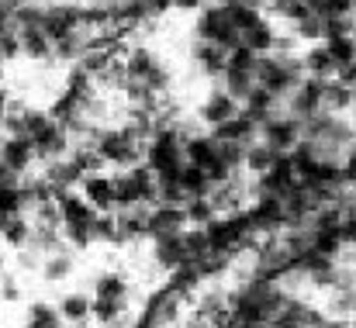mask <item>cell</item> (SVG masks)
Listing matches in <instances>:
<instances>
[{"mask_svg": "<svg viewBox=\"0 0 356 328\" xmlns=\"http://www.w3.org/2000/svg\"><path fill=\"white\" fill-rule=\"evenodd\" d=\"M301 69H305L312 80H329V76H336V63H332V56H329L325 42H318V45H312V49L305 52Z\"/></svg>", "mask_w": 356, "mask_h": 328, "instance_id": "cell-7", "label": "cell"}, {"mask_svg": "<svg viewBox=\"0 0 356 328\" xmlns=\"http://www.w3.org/2000/svg\"><path fill=\"white\" fill-rule=\"evenodd\" d=\"M156 197V177L149 166H131L124 177L115 180V201L124 208H138Z\"/></svg>", "mask_w": 356, "mask_h": 328, "instance_id": "cell-1", "label": "cell"}, {"mask_svg": "<svg viewBox=\"0 0 356 328\" xmlns=\"http://www.w3.org/2000/svg\"><path fill=\"white\" fill-rule=\"evenodd\" d=\"M256 135H259V124L252 121V117H245L242 110H238L232 121H225V124H218L215 131H211V138L215 142H236V145H256Z\"/></svg>", "mask_w": 356, "mask_h": 328, "instance_id": "cell-5", "label": "cell"}, {"mask_svg": "<svg viewBox=\"0 0 356 328\" xmlns=\"http://www.w3.org/2000/svg\"><path fill=\"white\" fill-rule=\"evenodd\" d=\"M197 35H201V42H211V45H222V49H236L238 45V31L232 28L229 10H225L222 3L201 10V17H197Z\"/></svg>", "mask_w": 356, "mask_h": 328, "instance_id": "cell-2", "label": "cell"}, {"mask_svg": "<svg viewBox=\"0 0 356 328\" xmlns=\"http://www.w3.org/2000/svg\"><path fill=\"white\" fill-rule=\"evenodd\" d=\"M59 315L66 325H83L90 318V297L87 294H66L59 301Z\"/></svg>", "mask_w": 356, "mask_h": 328, "instance_id": "cell-11", "label": "cell"}, {"mask_svg": "<svg viewBox=\"0 0 356 328\" xmlns=\"http://www.w3.org/2000/svg\"><path fill=\"white\" fill-rule=\"evenodd\" d=\"M135 135H138V131H131V128H124V131H104V135L97 138V156H101V159H111V163L131 166V163L138 159Z\"/></svg>", "mask_w": 356, "mask_h": 328, "instance_id": "cell-4", "label": "cell"}, {"mask_svg": "<svg viewBox=\"0 0 356 328\" xmlns=\"http://www.w3.org/2000/svg\"><path fill=\"white\" fill-rule=\"evenodd\" d=\"M273 28L266 24V21H259V24H252L249 31H242L238 35V45H245L252 56H270V49H273Z\"/></svg>", "mask_w": 356, "mask_h": 328, "instance_id": "cell-9", "label": "cell"}, {"mask_svg": "<svg viewBox=\"0 0 356 328\" xmlns=\"http://www.w3.org/2000/svg\"><path fill=\"white\" fill-rule=\"evenodd\" d=\"M238 110H242V104L238 101H232L225 90H218V94H211L208 101H204V108H201V114H204V121H211L215 128L218 124H225V121H232Z\"/></svg>", "mask_w": 356, "mask_h": 328, "instance_id": "cell-8", "label": "cell"}, {"mask_svg": "<svg viewBox=\"0 0 356 328\" xmlns=\"http://www.w3.org/2000/svg\"><path fill=\"white\" fill-rule=\"evenodd\" d=\"M35 149L28 145V138H10L7 145H3V166L7 170H21V166H28V156H31Z\"/></svg>", "mask_w": 356, "mask_h": 328, "instance_id": "cell-14", "label": "cell"}, {"mask_svg": "<svg viewBox=\"0 0 356 328\" xmlns=\"http://www.w3.org/2000/svg\"><path fill=\"white\" fill-rule=\"evenodd\" d=\"M325 49L332 56L336 66L356 63V35H339V38H325Z\"/></svg>", "mask_w": 356, "mask_h": 328, "instance_id": "cell-12", "label": "cell"}, {"mask_svg": "<svg viewBox=\"0 0 356 328\" xmlns=\"http://www.w3.org/2000/svg\"><path fill=\"white\" fill-rule=\"evenodd\" d=\"M63 315H59V308H52V304H35L31 311H28V328H63Z\"/></svg>", "mask_w": 356, "mask_h": 328, "instance_id": "cell-15", "label": "cell"}, {"mask_svg": "<svg viewBox=\"0 0 356 328\" xmlns=\"http://www.w3.org/2000/svg\"><path fill=\"white\" fill-rule=\"evenodd\" d=\"M94 297H108V301H124V280L118 273H104L97 280V294Z\"/></svg>", "mask_w": 356, "mask_h": 328, "instance_id": "cell-16", "label": "cell"}, {"mask_svg": "<svg viewBox=\"0 0 356 328\" xmlns=\"http://www.w3.org/2000/svg\"><path fill=\"white\" fill-rule=\"evenodd\" d=\"M263 131V145H270L277 156H291L301 142V121L298 117H270L266 124H259Z\"/></svg>", "mask_w": 356, "mask_h": 328, "instance_id": "cell-3", "label": "cell"}, {"mask_svg": "<svg viewBox=\"0 0 356 328\" xmlns=\"http://www.w3.org/2000/svg\"><path fill=\"white\" fill-rule=\"evenodd\" d=\"M194 56H197V63L204 66V73H211V76L225 73V66H229V49L211 45V42H197V45H194Z\"/></svg>", "mask_w": 356, "mask_h": 328, "instance_id": "cell-10", "label": "cell"}, {"mask_svg": "<svg viewBox=\"0 0 356 328\" xmlns=\"http://www.w3.org/2000/svg\"><path fill=\"white\" fill-rule=\"evenodd\" d=\"M66 273H70V256L52 252V256L45 259V277H49V280H63Z\"/></svg>", "mask_w": 356, "mask_h": 328, "instance_id": "cell-18", "label": "cell"}, {"mask_svg": "<svg viewBox=\"0 0 356 328\" xmlns=\"http://www.w3.org/2000/svg\"><path fill=\"white\" fill-rule=\"evenodd\" d=\"M0 231H3V238H7L10 245H24V242H28V235H31V231H28V224L17 218V215H10V218L3 221V228H0Z\"/></svg>", "mask_w": 356, "mask_h": 328, "instance_id": "cell-17", "label": "cell"}, {"mask_svg": "<svg viewBox=\"0 0 356 328\" xmlns=\"http://www.w3.org/2000/svg\"><path fill=\"white\" fill-rule=\"evenodd\" d=\"M273 163H277V152H273L270 145L256 142V145H249V149H245V166H249L252 173H259V177H263Z\"/></svg>", "mask_w": 356, "mask_h": 328, "instance_id": "cell-13", "label": "cell"}, {"mask_svg": "<svg viewBox=\"0 0 356 328\" xmlns=\"http://www.w3.org/2000/svg\"><path fill=\"white\" fill-rule=\"evenodd\" d=\"M83 194H87V204H90L94 211H111V208L118 204V201H115V180L97 177V173H87Z\"/></svg>", "mask_w": 356, "mask_h": 328, "instance_id": "cell-6", "label": "cell"}]
</instances>
